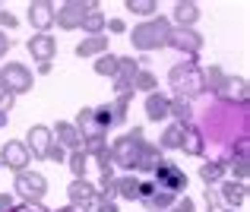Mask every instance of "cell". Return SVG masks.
I'll list each match as a JSON object with an SVG mask.
<instances>
[{
	"instance_id": "obj_1",
	"label": "cell",
	"mask_w": 250,
	"mask_h": 212,
	"mask_svg": "<svg viewBox=\"0 0 250 212\" xmlns=\"http://www.w3.org/2000/svg\"><path fill=\"white\" fill-rule=\"evenodd\" d=\"M168 83H171V89H174V98H184V102L200 98L203 92H206V83H203V67H200V61H196V57L174 64V67L168 70Z\"/></svg>"
},
{
	"instance_id": "obj_2",
	"label": "cell",
	"mask_w": 250,
	"mask_h": 212,
	"mask_svg": "<svg viewBox=\"0 0 250 212\" xmlns=\"http://www.w3.org/2000/svg\"><path fill=\"white\" fill-rule=\"evenodd\" d=\"M171 19L162 16V13H155V16H149L146 22H136L133 32H130V42H133V48L140 51H159V48H168V35H171Z\"/></svg>"
},
{
	"instance_id": "obj_3",
	"label": "cell",
	"mask_w": 250,
	"mask_h": 212,
	"mask_svg": "<svg viewBox=\"0 0 250 212\" xmlns=\"http://www.w3.org/2000/svg\"><path fill=\"white\" fill-rule=\"evenodd\" d=\"M140 143H143V127H133L130 133L117 136V140L108 146L111 165H114V168H124V171H133V162H136V152H140Z\"/></svg>"
},
{
	"instance_id": "obj_4",
	"label": "cell",
	"mask_w": 250,
	"mask_h": 212,
	"mask_svg": "<svg viewBox=\"0 0 250 212\" xmlns=\"http://www.w3.org/2000/svg\"><path fill=\"white\" fill-rule=\"evenodd\" d=\"M0 85H3L10 95H25V92H32V85H35V76H32V70L25 67V64L10 61L0 70Z\"/></svg>"
},
{
	"instance_id": "obj_5",
	"label": "cell",
	"mask_w": 250,
	"mask_h": 212,
	"mask_svg": "<svg viewBox=\"0 0 250 212\" xmlns=\"http://www.w3.org/2000/svg\"><path fill=\"white\" fill-rule=\"evenodd\" d=\"M98 3H92V0H67V3H61L54 10V25H61L63 32H73L80 29V22L85 19V13H92Z\"/></svg>"
},
{
	"instance_id": "obj_6",
	"label": "cell",
	"mask_w": 250,
	"mask_h": 212,
	"mask_svg": "<svg viewBox=\"0 0 250 212\" xmlns=\"http://www.w3.org/2000/svg\"><path fill=\"white\" fill-rule=\"evenodd\" d=\"M48 193V177L38 174V171H19L16 174V196L22 203H42Z\"/></svg>"
},
{
	"instance_id": "obj_7",
	"label": "cell",
	"mask_w": 250,
	"mask_h": 212,
	"mask_svg": "<svg viewBox=\"0 0 250 212\" xmlns=\"http://www.w3.org/2000/svg\"><path fill=\"white\" fill-rule=\"evenodd\" d=\"M149 177H152L155 190H168V193H174V196H181L184 190H187V174H184L174 162H162Z\"/></svg>"
},
{
	"instance_id": "obj_8",
	"label": "cell",
	"mask_w": 250,
	"mask_h": 212,
	"mask_svg": "<svg viewBox=\"0 0 250 212\" xmlns=\"http://www.w3.org/2000/svg\"><path fill=\"white\" fill-rule=\"evenodd\" d=\"M67 200H70V206H73V209L92 212V206H95V200H98V187L89 181V177H83V181H70Z\"/></svg>"
},
{
	"instance_id": "obj_9",
	"label": "cell",
	"mask_w": 250,
	"mask_h": 212,
	"mask_svg": "<svg viewBox=\"0 0 250 212\" xmlns=\"http://www.w3.org/2000/svg\"><path fill=\"white\" fill-rule=\"evenodd\" d=\"M219 102H225V105H238V108H244L247 105V79L244 76H225V83L219 85V89L212 92Z\"/></svg>"
},
{
	"instance_id": "obj_10",
	"label": "cell",
	"mask_w": 250,
	"mask_h": 212,
	"mask_svg": "<svg viewBox=\"0 0 250 212\" xmlns=\"http://www.w3.org/2000/svg\"><path fill=\"white\" fill-rule=\"evenodd\" d=\"M168 48H174V51H181V54H187V61H190V57L200 54V48H203V35H200L196 29H171V35H168Z\"/></svg>"
},
{
	"instance_id": "obj_11",
	"label": "cell",
	"mask_w": 250,
	"mask_h": 212,
	"mask_svg": "<svg viewBox=\"0 0 250 212\" xmlns=\"http://www.w3.org/2000/svg\"><path fill=\"white\" fill-rule=\"evenodd\" d=\"M54 10L57 6L51 3V0H35V3H29V22H32V29H35V35H51V29H54Z\"/></svg>"
},
{
	"instance_id": "obj_12",
	"label": "cell",
	"mask_w": 250,
	"mask_h": 212,
	"mask_svg": "<svg viewBox=\"0 0 250 212\" xmlns=\"http://www.w3.org/2000/svg\"><path fill=\"white\" fill-rule=\"evenodd\" d=\"M0 165L10 171H25L29 168V149L22 140H6V146H0Z\"/></svg>"
},
{
	"instance_id": "obj_13",
	"label": "cell",
	"mask_w": 250,
	"mask_h": 212,
	"mask_svg": "<svg viewBox=\"0 0 250 212\" xmlns=\"http://www.w3.org/2000/svg\"><path fill=\"white\" fill-rule=\"evenodd\" d=\"M51 143H54V136H51V127H44V124L32 127V130H29V136H25V149H29V158L48 162V149H51Z\"/></svg>"
},
{
	"instance_id": "obj_14",
	"label": "cell",
	"mask_w": 250,
	"mask_h": 212,
	"mask_svg": "<svg viewBox=\"0 0 250 212\" xmlns=\"http://www.w3.org/2000/svg\"><path fill=\"white\" fill-rule=\"evenodd\" d=\"M162 162H165V158H162L159 143H146V140H143L140 143V152H136V162H133V174L136 177H140V174H152Z\"/></svg>"
},
{
	"instance_id": "obj_15",
	"label": "cell",
	"mask_w": 250,
	"mask_h": 212,
	"mask_svg": "<svg viewBox=\"0 0 250 212\" xmlns=\"http://www.w3.org/2000/svg\"><path fill=\"white\" fill-rule=\"evenodd\" d=\"M143 108H146V117L152 124H165L171 117V95H165V92H149L146 98H143Z\"/></svg>"
},
{
	"instance_id": "obj_16",
	"label": "cell",
	"mask_w": 250,
	"mask_h": 212,
	"mask_svg": "<svg viewBox=\"0 0 250 212\" xmlns=\"http://www.w3.org/2000/svg\"><path fill=\"white\" fill-rule=\"evenodd\" d=\"M25 51L32 54V61L51 64V61H54V54H57V42L51 35H32L29 42H25Z\"/></svg>"
},
{
	"instance_id": "obj_17",
	"label": "cell",
	"mask_w": 250,
	"mask_h": 212,
	"mask_svg": "<svg viewBox=\"0 0 250 212\" xmlns=\"http://www.w3.org/2000/svg\"><path fill=\"white\" fill-rule=\"evenodd\" d=\"M196 22H200V3H193V0H177L171 25H174V29H193Z\"/></svg>"
},
{
	"instance_id": "obj_18",
	"label": "cell",
	"mask_w": 250,
	"mask_h": 212,
	"mask_svg": "<svg viewBox=\"0 0 250 212\" xmlns=\"http://www.w3.org/2000/svg\"><path fill=\"white\" fill-rule=\"evenodd\" d=\"M51 136H54V143H61L67 152L83 149V136H80V130H76L70 121H57L54 127H51Z\"/></svg>"
},
{
	"instance_id": "obj_19",
	"label": "cell",
	"mask_w": 250,
	"mask_h": 212,
	"mask_svg": "<svg viewBox=\"0 0 250 212\" xmlns=\"http://www.w3.org/2000/svg\"><path fill=\"white\" fill-rule=\"evenodd\" d=\"M219 200L228 203L234 209H244L247 206V184H238V181H222L219 184Z\"/></svg>"
},
{
	"instance_id": "obj_20",
	"label": "cell",
	"mask_w": 250,
	"mask_h": 212,
	"mask_svg": "<svg viewBox=\"0 0 250 212\" xmlns=\"http://www.w3.org/2000/svg\"><path fill=\"white\" fill-rule=\"evenodd\" d=\"M108 48H111L108 35H85L73 48V54L76 57H102V54H108Z\"/></svg>"
},
{
	"instance_id": "obj_21",
	"label": "cell",
	"mask_w": 250,
	"mask_h": 212,
	"mask_svg": "<svg viewBox=\"0 0 250 212\" xmlns=\"http://www.w3.org/2000/svg\"><path fill=\"white\" fill-rule=\"evenodd\" d=\"M203 149H206V136H203V130L196 127V124H187V127H184L181 152H187V155H203Z\"/></svg>"
},
{
	"instance_id": "obj_22",
	"label": "cell",
	"mask_w": 250,
	"mask_h": 212,
	"mask_svg": "<svg viewBox=\"0 0 250 212\" xmlns=\"http://www.w3.org/2000/svg\"><path fill=\"white\" fill-rule=\"evenodd\" d=\"M136 193H140V177L136 174H117L114 177V196H121V200H136Z\"/></svg>"
},
{
	"instance_id": "obj_23",
	"label": "cell",
	"mask_w": 250,
	"mask_h": 212,
	"mask_svg": "<svg viewBox=\"0 0 250 212\" xmlns=\"http://www.w3.org/2000/svg\"><path fill=\"white\" fill-rule=\"evenodd\" d=\"M184 127H187V124H168L165 133H162V140H159V149H162V152H165V149H181V143H184Z\"/></svg>"
},
{
	"instance_id": "obj_24",
	"label": "cell",
	"mask_w": 250,
	"mask_h": 212,
	"mask_svg": "<svg viewBox=\"0 0 250 212\" xmlns=\"http://www.w3.org/2000/svg\"><path fill=\"white\" fill-rule=\"evenodd\" d=\"M177 203V196L174 193H168V190H155L149 200H143V206H146L149 212H168L171 206Z\"/></svg>"
},
{
	"instance_id": "obj_25",
	"label": "cell",
	"mask_w": 250,
	"mask_h": 212,
	"mask_svg": "<svg viewBox=\"0 0 250 212\" xmlns=\"http://www.w3.org/2000/svg\"><path fill=\"white\" fill-rule=\"evenodd\" d=\"M104 22H108V19L102 16V10H92V13H85V19L80 22V29L85 32V35H104Z\"/></svg>"
},
{
	"instance_id": "obj_26",
	"label": "cell",
	"mask_w": 250,
	"mask_h": 212,
	"mask_svg": "<svg viewBox=\"0 0 250 212\" xmlns=\"http://www.w3.org/2000/svg\"><path fill=\"white\" fill-rule=\"evenodd\" d=\"M130 98H133V95H114V102L108 105V111H111V124H114V127L127 124V108H130Z\"/></svg>"
},
{
	"instance_id": "obj_27",
	"label": "cell",
	"mask_w": 250,
	"mask_h": 212,
	"mask_svg": "<svg viewBox=\"0 0 250 212\" xmlns=\"http://www.w3.org/2000/svg\"><path fill=\"white\" fill-rule=\"evenodd\" d=\"M171 117L174 124H193V105L184 98H171Z\"/></svg>"
},
{
	"instance_id": "obj_28",
	"label": "cell",
	"mask_w": 250,
	"mask_h": 212,
	"mask_svg": "<svg viewBox=\"0 0 250 212\" xmlns=\"http://www.w3.org/2000/svg\"><path fill=\"white\" fill-rule=\"evenodd\" d=\"M200 177H203V184H206V187H215V184H222V177H225V168H222L219 162H203Z\"/></svg>"
},
{
	"instance_id": "obj_29",
	"label": "cell",
	"mask_w": 250,
	"mask_h": 212,
	"mask_svg": "<svg viewBox=\"0 0 250 212\" xmlns=\"http://www.w3.org/2000/svg\"><path fill=\"white\" fill-rule=\"evenodd\" d=\"M67 162H70V174H73V181H83L85 168H89V155H85L83 149H76V152H70V155H67Z\"/></svg>"
},
{
	"instance_id": "obj_30",
	"label": "cell",
	"mask_w": 250,
	"mask_h": 212,
	"mask_svg": "<svg viewBox=\"0 0 250 212\" xmlns=\"http://www.w3.org/2000/svg\"><path fill=\"white\" fill-rule=\"evenodd\" d=\"M133 92H159V76L155 73H149V70H140L136 73V79H133Z\"/></svg>"
},
{
	"instance_id": "obj_31",
	"label": "cell",
	"mask_w": 250,
	"mask_h": 212,
	"mask_svg": "<svg viewBox=\"0 0 250 212\" xmlns=\"http://www.w3.org/2000/svg\"><path fill=\"white\" fill-rule=\"evenodd\" d=\"M95 73L98 76H108V79H114L117 76V54H102V57H95Z\"/></svg>"
},
{
	"instance_id": "obj_32",
	"label": "cell",
	"mask_w": 250,
	"mask_h": 212,
	"mask_svg": "<svg viewBox=\"0 0 250 212\" xmlns=\"http://www.w3.org/2000/svg\"><path fill=\"white\" fill-rule=\"evenodd\" d=\"M124 6H127L133 16H146V19L155 16V10H159V6H155V0H127Z\"/></svg>"
},
{
	"instance_id": "obj_33",
	"label": "cell",
	"mask_w": 250,
	"mask_h": 212,
	"mask_svg": "<svg viewBox=\"0 0 250 212\" xmlns=\"http://www.w3.org/2000/svg\"><path fill=\"white\" fill-rule=\"evenodd\" d=\"M225 76H228V73L222 70V67H209V70H203V83H206V92H215L222 83H225Z\"/></svg>"
},
{
	"instance_id": "obj_34",
	"label": "cell",
	"mask_w": 250,
	"mask_h": 212,
	"mask_svg": "<svg viewBox=\"0 0 250 212\" xmlns=\"http://www.w3.org/2000/svg\"><path fill=\"white\" fill-rule=\"evenodd\" d=\"M67 155H70V152L63 149L61 143H51V149H48V162H57V165H61V162H67Z\"/></svg>"
},
{
	"instance_id": "obj_35",
	"label": "cell",
	"mask_w": 250,
	"mask_h": 212,
	"mask_svg": "<svg viewBox=\"0 0 250 212\" xmlns=\"http://www.w3.org/2000/svg\"><path fill=\"white\" fill-rule=\"evenodd\" d=\"M95 212H121V206H117V200H104V196H98L95 206H92Z\"/></svg>"
},
{
	"instance_id": "obj_36",
	"label": "cell",
	"mask_w": 250,
	"mask_h": 212,
	"mask_svg": "<svg viewBox=\"0 0 250 212\" xmlns=\"http://www.w3.org/2000/svg\"><path fill=\"white\" fill-rule=\"evenodd\" d=\"M19 25V19L13 16L10 10H0V32H6V29H16Z\"/></svg>"
},
{
	"instance_id": "obj_37",
	"label": "cell",
	"mask_w": 250,
	"mask_h": 212,
	"mask_svg": "<svg viewBox=\"0 0 250 212\" xmlns=\"http://www.w3.org/2000/svg\"><path fill=\"white\" fill-rule=\"evenodd\" d=\"M155 193V184H152V177H146V181H140V193H136V200H149V196Z\"/></svg>"
},
{
	"instance_id": "obj_38",
	"label": "cell",
	"mask_w": 250,
	"mask_h": 212,
	"mask_svg": "<svg viewBox=\"0 0 250 212\" xmlns=\"http://www.w3.org/2000/svg\"><path fill=\"white\" fill-rule=\"evenodd\" d=\"M121 35V32H127V22H124V19H108V22H104V35Z\"/></svg>"
},
{
	"instance_id": "obj_39",
	"label": "cell",
	"mask_w": 250,
	"mask_h": 212,
	"mask_svg": "<svg viewBox=\"0 0 250 212\" xmlns=\"http://www.w3.org/2000/svg\"><path fill=\"white\" fill-rule=\"evenodd\" d=\"M168 212H196V203H193V200H187V196H184V200L177 196V203H174V206H171Z\"/></svg>"
},
{
	"instance_id": "obj_40",
	"label": "cell",
	"mask_w": 250,
	"mask_h": 212,
	"mask_svg": "<svg viewBox=\"0 0 250 212\" xmlns=\"http://www.w3.org/2000/svg\"><path fill=\"white\" fill-rule=\"evenodd\" d=\"M203 200H206V209H209V212H219V193H215L212 187H206V193H203Z\"/></svg>"
},
{
	"instance_id": "obj_41",
	"label": "cell",
	"mask_w": 250,
	"mask_h": 212,
	"mask_svg": "<svg viewBox=\"0 0 250 212\" xmlns=\"http://www.w3.org/2000/svg\"><path fill=\"white\" fill-rule=\"evenodd\" d=\"M13 212H48L44 203H19V206H13Z\"/></svg>"
},
{
	"instance_id": "obj_42",
	"label": "cell",
	"mask_w": 250,
	"mask_h": 212,
	"mask_svg": "<svg viewBox=\"0 0 250 212\" xmlns=\"http://www.w3.org/2000/svg\"><path fill=\"white\" fill-rule=\"evenodd\" d=\"M13 48V42H10V35L6 32H0V57H6V51Z\"/></svg>"
},
{
	"instance_id": "obj_43",
	"label": "cell",
	"mask_w": 250,
	"mask_h": 212,
	"mask_svg": "<svg viewBox=\"0 0 250 212\" xmlns=\"http://www.w3.org/2000/svg\"><path fill=\"white\" fill-rule=\"evenodd\" d=\"M0 212H13V196L0 193Z\"/></svg>"
},
{
	"instance_id": "obj_44",
	"label": "cell",
	"mask_w": 250,
	"mask_h": 212,
	"mask_svg": "<svg viewBox=\"0 0 250 212\" xmlns=\"http://www.w3.org/2000/svg\"><path fill=\"white\" fill-rule=\"evenodd\" d=\"M6 117H10V114H6V111H0V130L6 127Z\"/></svg>"
},
{
	"instance_id": "obj_45",
	"label": "cell",
	"mask_w": 250,
	"mask_h": 212,
	"mask_svg": "<svg viewBox=\"0 0 250 212\" xmlns=\"http://www.w3.org/2000/svg\"><path fill=\"white\" fill-rule=\"evenodd\" d=\"M57 212H85V209H73V206H63V209H57Z\"/></svg>"
},
{
	"instance_id": "obj_46",
	"label": "cell",
	"mask_w": 250,
	"mask_h": 212,
	"mask_svg": "<svg viewBox=\"0 0 250 212\" xmlns=\"http://www.w3.org/2000/svg\"><path fill=\"white\" fill-rule=\"evenodd\" d=\"M225 212H231V209H225Z\"/></svg>"
}]
</instances>
